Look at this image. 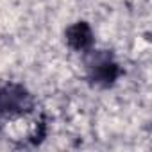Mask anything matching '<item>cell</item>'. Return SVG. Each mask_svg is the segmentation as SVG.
I'll return each instance as SVG.
<instances>
[{"instance_id": "cell-3", "label": "cell", "mask_w": 152, "mask_h": 152, "mask_svg": "<svg viewBox=\"0 0 152 152\" xmlns=\"http://www.w3.org/2000/svg\"><path fill=\"white\" fill-rule=\"evenodd\" d=\"M64 39H66V45L75 50V52H84L88 54L93 47V41H95V32L93 29L90 27L88 22H73L66 27L64 31Z\"/></svg>"}, {"instance_id": "cell-4", "label": "cell", "mask_w": 152, "mask_h": 152, "mask_svg": "<svg viewBox=\"0 0 152 152\" xmlns=\"http://www.w3.org/2000/svg\"><path fill=\"white\" fill-rule=\"evenodd\" d=\"M0 129H2V122H0Z\"/></svg>"}, {"instance_id": "cell-2", "label": "cell", "mask_w": 152, "mask_h": 152, "mask_svg": "<svg viewBox=\"0 0 152 152\" xmlns=\"http://www.w3.org/2000/svg\"><path fill=\"white\" fill-rule=\"evenodd\" d=\"M90 52H91V57L88 61L90 77L97 84L109 86L118 77V64H116V61L106 52H95V50H90Z\"/></svg>"}, {"instance_id": "cell-1", "label": "cell", "mask_w": 152, "mask_h": 152, "mask_svg": "<svg viewBox=\"0 0 152 152\" xmlns=\"http://www.w3.org/2000/svg\"><path fill=\"white\" fill-rule=\"evenodd\" d=\"M34 107L32 93L18 83L0 84V116L6 115L11 118L25 116Z\"/></svg>"}]
</instances>
